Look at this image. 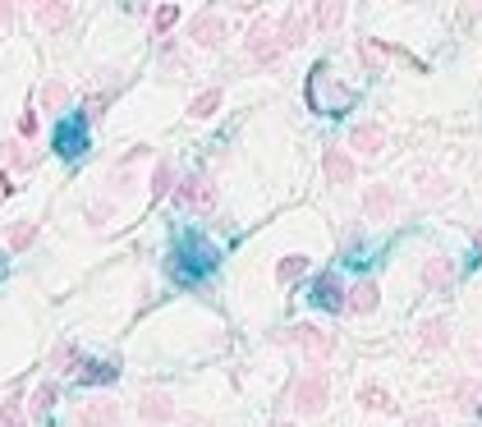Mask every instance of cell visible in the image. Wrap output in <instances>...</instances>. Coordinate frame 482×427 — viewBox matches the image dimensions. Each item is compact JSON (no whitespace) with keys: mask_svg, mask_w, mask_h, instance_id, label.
I'll list each match as a JSON object with an SVG mask.
<instances>
[{"mask_svg":"<svg viewBox=\"0 0 482 427\" xmlns=\"http://www.w3.org/2000/svg\"><path fill=\"white\" fill-rule=\"evenodd\" d=\"M175 23H179V5H161V10L152 14V28H156V33H170Z\"/></svg>","mask_w":482,"mask_h":427,"instance_id":"cell-34","label":"cell"},{"mask_svg":"<svg viewBox=\"0 0 482 427\" xmlns=\"http://www.w3.org/2000/svg\"><path fill=\"white\" fill-rule=\"evenodd\" d=\"M194 427H202V423H194Z\"/></svg>","mask_w":482,"mask_h":427,"instance_id":"cell-46","label":"cell"},{"mask_svg":"<svg viewBox=\"0 0 482 427\" xmlns=\"http://www.w3.org/2000/svg\"><path fill=\"white\" fill-rule=\"evenodd\" d=\"M473 244H478V253H482V230H473Z\"/></svg>","mask_w":482,"mask_h":427,"instance_id":"cell-43","label":"cell"},{"mask_svg":"<svg viewBox=\"0 0 482 427\" xmlns=\"http://www.w3.org/2000/svg\"><path fill=\"white\" fill-rule=\"evenodd\" d=\"M175 202L194 207V211H211L217 207V184H211L207 175H189L184 184H175Z\"/></svg>","mask_w":482,"mask_h":427,"instance_id":"cell-6","label":"cell"},{"mask_svg":"<svg viewBox=\"0 0 482 427\" xmlns=\"http://www.w3.org/2000/svg\"><path fill=\"white\" fill-rule=\"evenodd\" d=\"M478 359H482V344H478Z\"/></svg>","mask_w":482,"mask_h":427,"instance_id":"cell-45","label":"cell"},{"mask_svg":"<svg viewBox=\"0 0 482 427\" xmlns=\"http://www.w3.org/2000/svg\"><path fill=\"white\" fill-rule=\"evenodd\" d=\"M166 194H175V166L156 162V170H152V198H166Z\"/></svg>","mask_w":482,"mask_h":427,"instance_id":"cell-29","label":"cell"},{"mask_svg":"<svg viewBox=\"0 0 482 427\" xmlns=\"http://www.w3.org/2000/svg\"><path fill=\"white\" fill-rule=\"evenodd\" d=\"M88 221H92V225L115 221V202H97V207H88Z\"/></svg>","mask_w":482,"mask_h":427,"instance_id":"cell-37","label":"cell"},{"mask_svg":"<svg viewBox=\"0 0 482 427\" xmlns=\"http://www.w3.org/2000/svg\"><path fill=\"white\" fill-rule=\"evenodd\" d=\"M65 101H69V88L60 83V78H51V83L42 88V106H46V111H60Z\"/></svg>","mask_w":482,"mask_h":427,"instance_id":"cell-31","label":"cell"},{"mask_svg":"<svg viewBox=\"0 0 482 427\" xmlns=\"http://www.w3.org/2000/svg\"><path fill=\"white\" fill-rule=\"evenodd\" d=\"M308 33H312V14H304V10H285L281 23H276V37H281L285 51H289V46H304Z\"/></svg>","mask_w":482,"mask_h":427,"instance_id":"cell-11","label":"cell"},{"mask_svg":"<svg viewBox=\"0 0 482 427\" xmlns=\"http://www.w3.org/2000/svg\"><path fill=\"white\" fill-rule=\"evenodd\" d=\"M399 211V189L395 184H367V194H363V217L367 221H391Z\"/></svg>","mask_w":482,"mask_h":427,"instance_id":"cell-7","label":"cell"},{"mask_svg":"<svg viewBox=\"0 0 482 427\" xmlns=\"http://www.w3.org/2000/svg\"><path fill=\"white\" fill-rule=\"evenodd\" d=\"M74 427H120V405L115 399H97V405H83L78 409V423Z\"/></svg>","mask_w":482,"mask_h":427,"instance_id":"cell-19","label":"cell"},{"mask_svg":"<svg viewBox=\"0 0 482 427\" xmlns=\"http://www.w3.org/2000/svg\"><path fill=\"white\" fill-rule=\"evenodd\" d=\"M211 266H217V253H211V244L207 239H198V234H189L184 239V249L170 257V276L175 281H184V285H198Z\"/></svg>","mask_w":482,"mask_h":427,"instance_id":"cell-2","label":"cell"},{"mask_svg":"<svg viewBox=\"0 0 482 427\" xmlns=\"http://www.w3.org/2000/svg\"><path fill=\"white\" fill-rule=\"evenodd\" d=\"M0 427H23V399H5L0 405Z\"/></svg>","mask_w":482,"mask_h":427,"instance_id":"cell-35","label":"cell"},{"mask_svg":"<svg viewBox=\"0 0 482 427\" xmlns=\"http://www.w3.org/2000/svg\"><path fill=\"white\" fill-rule=\"evenodd\" d=\"M395 46H386V42H372V37H363L359 42V60L372 69V74H382V65H386V56H391Z\"/></svg>","mask_w":482,"mask_h":427,"instance_id":"cell-25","label":"cell"},{"mask_svg":"<svg viewBox=\"0 0 482 427\" xmlns=\"http://www.w3.org/2000/svg\"><path fill=\"white\" fill-rule=\"evenodd\" d=\"M344 0H321V5L312 10V28H321V33H336L340 23H344Z\"/></svg>","mask_w":482,"mask_h":427,"instance_id":"cell-23","label":"cell"},{"mask_svg":"<svg viewBox=\"0 0 482 427\" xmlns=\"http://www.w3.org/2000/svg\"><path fill=\"white\" fill-rule=\"evenodd\" d=\"M56 152L60 156H83L88 152V120H78V124H60L56 129Z\"/></svg>","mask_w":482,"mask_h":427,"instance_id":"cell-18","label":"cell"},{"mask_svg":"<svg viewBox=\"0 0 482 427\" xmlns=\"http://www.w3.org/2000/svg\"><path fill=\"white\" fill-rule=\"evenodd\" d=\"M115 363H83V372H78V382L83 386H106V382H115Z\"/></svg>","mask_w":482,"mask_h":427,"instance_id":"cell-28","label":"cell"},{"mask_svg":"<svg viewBox=\"0 0 482 427\" xmlns=\"http://www.w3.org/2000/svg\"><path fill=\"white\" fill-rule=\"evenodd\" d=\"M331 405V377L321 368H308L304 377H294V386H289V409L294 414H304V418H312V414H321Z\"/></svg>","mask_w":482,"mask_h":427,"instance_id":"cell-1","label":"cell"},{"mask_svg":"<svg viewBox=\"0 0 482 427\" xmlns=\"http://www.w3.org/2000/svg\"><path fill=\"white\" fill-rule=\"evenodd\" d=\"M19 133H37V115H33V111L19 115Z\"/></svg>","mask_w":482,"mask_h":427,"instance_id":"cell-40","label":"cell"},{"mask_svg":"<svg viewBox=\"0 0 482 427\" xmlns=\"http://www.w3.org/2000/svg\"><path fill=\"white\" fill-rule=\"evenodd\" d=\"M244 46H249V56H253L262 69H276L281 56H285V46H281V37H276V28H272V19H257L253 28H249V37H244Z\"/></svg>","mask_w":482,"mask_h":427,"instance_id":"cell-5","label":"cell"},{"mask_svg":"<svg viewBox=\"0 0 482 427\" xmlns=\"http://www.w3.org/2000/svg\"><path fill=\"white\" fill-rule=\"evenodd\" d=\"M354 101V92L344 88V83H336L331 78V65H317L312 74H308V106L312 111H344V106Z\"/></svg>","mask_w":482,"mask_h":427,"instance_id":"cell-3","label":"cell"},{"mask_svg":"<svg viewBox=\"0 0 482 427\" xmlns=\"http://www.w3.org/2000/svg\"><path fill=\"white\" fill-rule=\"evenodd\" d=\"M111 189H115V194H133V189H138V179H133V170L124 166V170L111 175Z\"/></svg>","mask_w":482,"mask_h":427,"instance_id":"cell-36","label":"cell"},{"mask_svg":"<svg viewBox=\"0 0 482 427\" xmlns=\"http://www.w3.org/2000/svg\"><path fill=\"white\" fill-rule=\"evenodd\" d=\"M10 19H14V5H10V0H0V33L10 28Z\"/></svg>","mask_w":482,"mask_h":427,"instance_id":"cell-41","label":"cell"},{"mask_svg":"<svg viewBox=\"0 0 482 427\" xmlns=\"http://www.w3.org/2000/svg\"><path fill=\"white\" fill-rule=\"evenodd\" d=\"M405 427H441V418H437V414H414Z\"/></svg>","mask_w":482,"mask_h":427,"instance_id":"cell-39","label":"cell"},{"mask_svg":"<svg viewBox=\"0 0 482 427\" xmlns=\"http://www.w3.org/2000/svg\"><path fill=\"white\" fill-rule=\"evenodd\" d=\"M138 418H143L147 427H166V423H175V418H179L175 395H170V391H143V399H138Z\"/></svg>","mask_w":482,"mask_h":427,"instance_id":"cell-8","label":"cell"},{"mask_svg":"<svg viewBox=\"0 0 482 427\" xmlns=\"http://www.w3.org/2000/svg\"><path fill=\"white\" fill-rule=\"evenodd\" d=\"M308 257L304 253H289V257H281V266H276V281L281 285H289V281H299V276H308Z\"/></svg>","mask_w":482,"mask_h":427,"instance_id":"cell-27","label":"cell"},{"mask_svg":"<svg viewBox=\"0 0 482 427\" xmlns=\"http://www.w3.org/2000/svg\"><path fill=\"white\" fill-rule=\"evenodd\" d=\"M0 162H10L14 170H33L37 166V152H28L19 138H5V143H0Z\"/></svg>","mask_w":482,"mask_h":427,"instance_id":"cell-24","label":"cell"},{"mask_svg":"<svg viewBox=\"0 0 482 427\" xmlns=\"http://www.w3.org/2000/svg\"><path fill=\"white\" fill-rule=\"evenodd\" d=\"M69 359H74V344H60V350L51 354V363H56V368H60V363H69Z\"/></svg>","mask_w":482,"mask_h":427,"instance_id":"cell-42","label":"cell"},{"mask_svg":"<svg viewBox=\"0 0 482 427\" xmlns=\"http://www.w3.org/2000/svg\"><path fill=\"white\" fill-rule=\"evenodd\" d=\"M359 405H363L367 414H395V399H391V391H386L382 382H363V386H359Z\"/></svg>","mask_w":482,"mask_h":427,"instance_id":"cell-22","label":"cell"},{"mask_svg":"<svg viewBox=\"0 0 482 427\" xmlns=\"http://www.w3.org/2000/svg\"><path fill=\"white\" fill-rule=\"evenodd\" d=\"M10 249L14 253H23V249H28V244H37V221H19V225H10Z\"/></svg>","mask_w":482,"mask_h":427,"instance_id":"cell-30","label":"cell"},{"mask_svg":"<svg viewBox=\"0 0 482 427\" xmlns=\"http://www.w3.org/2000/svg\"><path fill=\"white\" fill-rule=\"evenodd\" d=\"M312 304H317V308H327V312H350V295H344V285H340L336 272H327V276L317 281Z\"/></svg>","mask_w":482,"mask_h":427,"instance_id":"cell-13","label":"cell"},{"mask_svg":"<svg viewBox=\"0 0 482 427\" xmlns=\"http://www.w3.org/2000/svg\"><path fill=\"white\" fill-rule=\"evenodd\" d=\"M221 97H225L221 88H207V92H198V97L189 101V115H194V120H207V115H217V111H221Z\"/></svg>","mask_w":482,"mask_h":427,"instance_id":"cell-26","label":"cell"},{"mask_svg":"<svg viewBox=\"0 0 482 427\" xmlns=\"http://www.w3.org/2000/svg\"><path fill=\"white\" fill-rule=\"evenodd\" d=\"M450 405H454V414L478 418L482 414V382L478 377H460V382L450 386Z\"/></svg>","mask_w":482,"mask_h":427,"instance_id":"cell-12","label":"cell"},{"mask_svg":"<svg viewBox=\"0 0 482 427\" xmlns=\"http://www.w3.org/2000/svg\"><path fill=\"white\" fill-rule=\"evenodd\" d=\"M321 175H327V184H354V175H359V166H354V156L344 152V147H327L321 152Z\"/></svg>","mask_w":482,"mask_h":427,"instance_id":"cell-10","label":"cell"},{"mask_svg":"<svg viewBox=\"0 0 482 427\" xmlns=\"http://www.w3.org/2000/svg\"><path fill=\"white\" fill-rule=\"evenodd\" d=\"M51 405H56V386H51V382H42V386L33 391V399H28V409H33V414H46Z\"/></svg>","mask_w":482,"mask_h":427,"instance_id":"cell-32","label":"cell"},{"mask_svg":"<svg viewBox=\"0 0 482 427\" xmlns=\"http://www.w3.org/2000/svg\"><path fill=\"white\" fill-rule=\"evenodd\" d=\"M350 147H354L359 156H382V152H386V129H382L377 120L354 124V129H350Z\"/></svg>","mask_w":482,"mask_h":427,"instance_id":"cell-15","label":"cell"},{"mask_svg":"<svg viewBox=\"0 0 482 427\" xmlns=\"http://www.w3.org/2000/svg\"><path fill=\"white\" fill-rule=\"evenodd\" d=\"M285 340H294L304 350V359L317 368V363H327L331 354H336V331H321V327H312V322H294L289 331H285Z\"/></svg>","mask_w":482,"mask_h":427,"instance_id":"cell-4","label":"cell"},{"mask_svg":"<svg viewBox=\"0 0 482 427\" xmlns=\"http://www.w3.org/2000/svg\"><path fill=\"white\" fill-rule=\"evenodd\" d=\"M189 37H194V46H202V51H217V46L225 42V19H221L217 10L194 14V19H189Z\"/></svg>","mask_w":482,"mask_h":427,"instance_id":"cell-9","label":"cell"},{"mask_svg":"<svg viewBox=\"0 0 482 427\" xmlns=\"http://www.w3.org/2000/svg\"><path fill=\"white\" fill-rule=\"evenodd\" d=\"M276 427H294V423H276Z\"/></svg>","mask_w":482,"mask_h":427,"instance_id":"cell-44","label":"cell"},{"mask_svg":"<svg viewBox=\"0 0 482 427\" xmlns=\"http://www.w3.org/2000/svg\"><path fill=\"white\" fill-rule=\"evenodd\" d=\"M382 308V285L377 281H359L350 289V312L354 317H367V312H377Z\"/></svg>","mask_w":482,"mask_h":427,"instance_id":"cell-21","label":"cell"},{"mask_svg":"<svg viewBox=\"0 0 482 427\" xmlns=\"http://www.w3.org/2000/svg\"><path fill=\"white\" fill-rule=\"evenodd\" d=\"M414 184H418V198L423 202H441V198H450V175H441V170H432V166H418L414 170Z\"/></svg>","mask_w":482,"mask_h":427,"instance_id":"cell-16","label":"cell"},{"mask_svg":"<svg viewBox=\"0 0 482 427\" xmlns=\"http://www.w3.org/2000/svg\"><path fill=\"white\" fill-rule=\"evenodd\" d=\"M33 19H37V28L60 33L65 23L74 19V5H69V0H46V5H37V10H33Z\"/></svg>","mask_w":482,"mask_h":427,"instance_id":"cell-20","label":"cell"},{"mask_svg":"<svg viewBox=\"0 0 482 427\" xmlns=\"http://www.w3.org/2000/svg\"><path fill=\"white\" fill-rule=\"evenodd\" d=\"M418 350H427V354L450 350V317H427L418 327Z\"/></svg>","mask_w":482,"mask_h":427,"instance_id":"cell-17","label":"cell"},{"mask_svg":"<svg viewBox=\"0 0 482 427\" xmlns=\"http://www.w3.org/2000/svg\"><path fill=\"white\" fill-rule=\"evenodd\" d=\"M111 97H115V92H92V97L83 101V120H101L106 106H111Z\"/></svg>","mask_w":482,"mask_h":427,"instance_id":"cell-33","label":"cell"},{"mask_svg":"<svg viewBox=\"0 0 482 427\" xmlns=\"http://www.w3.org/2000/svg\"><path fill=\"white\" fill-rule=\"evenodd\" d=\"M161 65H166L170 74H189L194 65H189V56H184V51H166V60H161Z\"/></svg>","mask_w":482,"mask_h":427,"instance_id":"cell-38","label":"cell"},{"mask_svg":"<svg viewBox=\"0 0 482 427\" xmlns=\"http://www.w3.org/2000/svg\"><path fill=\"white\" fill-rule=\"evenodd\" d=\"M454 285V262L446 253H432L423 262V289H432V295H446V289Z\"/></svg>","mask_w":482,"mask_h":427,"instance_id":"cell-14","label":"cell"}]
</instances>
